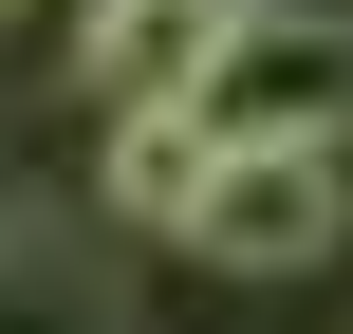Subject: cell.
<instances>
[{"instance_id": "obj_5", "label": "cell", "mask_w": 353, "mask_h": 334, "mask_svg": "<svg viewBox=\"0 0 353 334\" xmlns=\"http://www.w3.org/2000/svg\"><path fill=\"white\" fill-rule=\"evenodd\" d=\"M0 19H19V0H0Z\"/></svg>"}, {"instance_id": "obj_1", "label": "cell", "mask_w": 353, "mask_h": 334, "mask_svg": "<svg viewBox=\"0 0 353 334\" xmlns=\"http://www.w3.org/2000/svg\"><path fill=\"white\" fill-rule=\"evenodd\" d=\"M335 130H279V149H223L205 167V205H186V242L223 260V279H298V260H335Z\"/></svg>"}, {"instance_id": "obj_4", "label": "cell", "mask_w": 353, "mask_h": 334, "mask_svg": "<svg viewBox=\"0 0 353 334\" xmlns=\"http://www.w3.org/2000/svg\"><path fill=\"white\" fill-rule=\"evenodd\" d=\"M205 167H223V130H205L186 93H149V112H112V223H168V242H186V205H205Z\"/></svg>"}, {"instance_id": "obj_2", "label": "cell", "mask_w": 353, "mask_h": 334, "mask_svg": "<svg viewBox=\"0 0 353 334\" xmlns=\"http://www.w3.org/2000/svg\"><path fill=\"white\" fill-rule=\"evenodd\" d=\"M186 112H205L223 149L335 130V112H353V37H335V19H261V0H242V37H223V56L186 74Z\"/></svg>"}, {"instance_id": "obj_3", "label": "cell", "mask_w": 353, "mask_h": 334, "mask_svg": "<svg viewBox=\"0 0 353 334\" xmlns=\"http://www.w3.org/2000/svg\"><path fill=\"white\" fill-rule=\"evenodd\" d=\"M223 37H242V0H93V19H74V93H93V112H149V93H186Z\"/></svg>"}]
</instances>
